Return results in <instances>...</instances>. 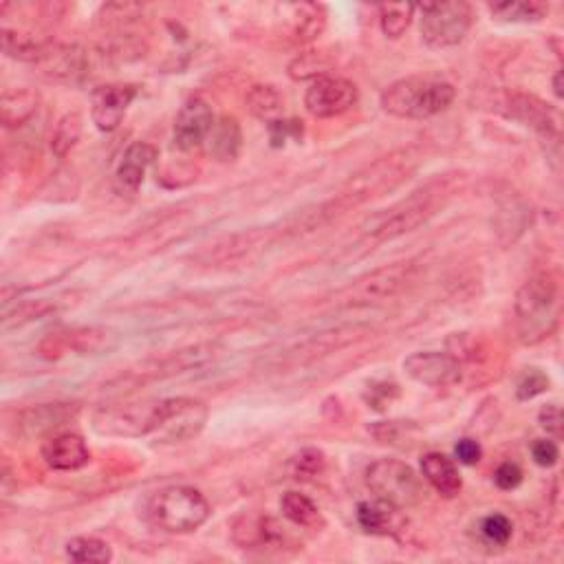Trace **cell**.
<instances>
[{
  "label": "cell",
  "instance_id": "obj_1",
  "mask_svg": "<svg viewBox=\"0 0 564 564\" xmlns=\"http://www.w3.org/2000/svg\"><path fill=\"white\" fill-rule=\"evenodd\" d=\"M516 327L523 344H538L556 331L560 320V287L553 274L531 276L516 294Z\"/></svg>",
  "mask_w": 564,
  "mask_h": 564
},
{
  "label": "cell",
  "instance_id": "obj_2",
  "mask_svg": "<svg viewBox=\"0 0 564 564\" xmlns=\"http://www.w3.org/2000/svg\"><path fill=\"white\" fill-rule=\"evenodd\" d=\"M454 102V86L439 75H408L379 97L384 113L401 119H428Z\"/></svg>",
  "mask_w": 564,
  "mask_h": 564
},
{
  "label": "cell",
  "instance_id": "obj_3",
  "mask_svg": "<svg viewBox=\"0 0 564 564\" xmlns=\"http://www.w3.org/2000/svg\"><path fill=\"white\" fill-rule=\"evenodd\" d=\"M183 397L144 399L133 404L100 408L93 415V428L104 437H148L159 435L166 421L175 415Z\"/></svg>",
  "mask_w": 564,
  "mask_h": 564
},
{
  "label": "cell",
  "instance_id": "obj_4",
  "mask_svg": "<svg viewBox=\"0 0 564 564\" xmlns=\"http://www.w3.org/2000/svg\"><path fill=\"white\" fill-rule=\"evenodd\" d=\"M210 503L199 490L188 485H172L161 490L150 503L153 523L168 534H190L210 518Z\"/></svg>",
  "mask_w": 564,
  "mask_h": 564
},
{
  "label": "cell",
  "instance_id": "obj_5",
  "mask_svg": "<svg viewBox=\"0 0 564 564\" xmlns=\"http://www.w3.org/2000/svg\"><path fill=\"white\" fill-rule=\"evenodd\" d=\"M366 485L371 487L379 501L393 505L401 512L419 505L426 496L417 472L397 459H379L371 463V468L366 470Z\"/></svg>",
  "mask_w": 564,
  "mask_h": 564
},
{
  "label": "cell",
  "instance_id": "obj_6",
  "mask_svg": "<svg viewBox=\"0 0 564 564\" xmlns=\"http://www.w3.org/2000/svg\"><path fill=\"white\" fill-rule=\"evenodd\" d=\"M421 38L432 49L457 47L472 27V7L468 3H432L421 7Z\"/></svg>",
  "mask_w": 564,
  "mask_h": 564
},
{
  "label": "cell",
  "instance_id": "obj_7",
  "mask_svg": "<svg viewBox=\"0 0 564 564\" xmlns=\"http://www.w3.org/2000/svg\"><path fill=\"white\" fill-rule=\"evenodd\" d=\"M435 210V201L428 192H415L408 201L393 205L390 210L377 212L371 219H366L362 232L373 241H390L410 230H415Z\"/></svg>",
  "mask_w": 564,
  "mask_h": 564
},
{
  "label": "cell",
  "instance_id": "obj_8",
  "mask_svg": "<svg viewBox=\"0 0 564 564\" xmlns=\"http://www.w3.org/2000/svg\"><path fill=\"white\" fill-rule=\"evenodd\" d=\"M357 100H360V91L351 80L327 73L311 82L305 95V106L313 117L329 119L349 113Z\"/></svg>",
  "mask_w": 564,
  "mask_h": 564
},
{
  "label": "cell",
  "instance_id": "obj_9",
  "mask_svg": "<svg viewBox=\"0 0 564 564\" xmlns=\"http://www.w3.org/2000/svg\"><path fill=\"white\" fill-rule=\"evenodd\" d=\"M404 371L412 382L430 388H446L461 379V364L441 351L412 353L404 360Z\"/></svg>",
  "mask_w": 564,
  "mask_h": 564
},
{
  "label": "cell",
  "instance_id": "obj_10",
  "mask_svg": "<svg viewBox=\"0 0 564 564\" xmlns=\"http://www.w3.org/2000/svg\"><path fill=\"white\" fill-rule=\"evenodd\" d=\"M137 89L133 84H106L93 91L91 97V117L93 124L102 130V133H111L128 111V106L133 104Z\"/></svg>",
  "mask_w": 564,
  "mask_h": 564
},
{
  "label": "cell",
  "instance_id": "obj_11",
  "mask_svg": "<svg viewBox=\"0 0 564 564\" xmlns=\"http://www.w3.org/2000/svg\"><path fill=\"white\" fill-rule=\"evenodd\" d=\"M216 122L212 113V106L201 100V97H192L181 106V111L175 119V144L179 150H194L205 144L210 130Z\"/></svg>",
  "mask_w": 564,
  "mask_h": 564
},
{
  "label": "cell",
  "instance_id": "obj_12",
  "mask_svg": "<svg viewBox=\"0 0 564 564\" xmlns=\"http://www.w3.org/2000/svg\"><path fill=\"white\" fill-rule=\"evenodd\" d=\"M42 459L51 470L58 472H73L84 468L91 461V450L86 446V441L73 432H62V435H53L42 443Z\"/></svg>",
  "mask_w": 564,
  "mask_h": 564
},
{
  "label": "cell",
  "instance_id": "obj_13",
  "mask_svg": "<svg viewBox=\"0 0 564 564\" xmlns=\"http://www.w3.org/2000/svg\"><path fill=\"white\" fill-rule=\"evenodd\" d=\"M155 157H157L155 146L146 144V141H135V144H130L115 170V190L119 194H126V197H133V194L141 188V183H144L146 170L150 168V164H153Z\"/></svg>",
  "mask_w": 564,
  "mask_h": 564
},
{
  "label": "cell",
  "instance_id": "obj_14",
  "mask_svg": "<svg viewBox=\"0 0 564 564\" xmlns=\"http://www.w3.org/2000/svg\"><path fill=\"white\" fill-rule=\"evenodd\" d=\"M38 64L51 78L62 82H75L86 73V53L73 45L47 42L45 53H42Z\"/></svg>",
  "mask_w": 564,
  "mask_h": 564
},
{
  "label": "cell",
  "instance_id": "obj_15",
  "mask_svg": "<svg viewBox=\"0 0 564 564\" xmlns=\"http://www.w3.org/2000/svg\"><path fill=\"white\" fill-rule=\"evenodd\" d=\"M75 415H78V406L73 404H45L20 412L16 419V428L20 435L38 437L64 426V423L75 419Z\"/></svg>",
  "mask_w": 564,
  "mask_h": 564
},
{
  "label": "cell",
  "instance_id": "obj_16",
  "mask_svg": "<svg viewBox=\"0 0 564 564\" xmlns=\"http://www.w3.org/2000/svg\"><path fill=\"white\" fill-rule=\"evenodd\" d=\"M205 419H208V408H205V404H201L197 399L183 397L175 415H172L166 421V426L159 430V439L166 443L188 441L192 437H197L203 430Z\"/></svg>",
  "mask_w": 564,
  "mask_h": 564
},
{
  "label": "cell",
  "instance_id": "obj_17",
  "mask_svg": "<svg viewBox=\"0 0 564 564\" xmlns=\"http://www.w3.org/2000/svg\"><path fill=\"white\" fill-rule=\"evenodd\" d=\"M410 271H412L410 263H397L393 267L377 269L371 276H366L364 280L357 282L355 296L362 302L393 296L395 291L404 287V282L410 278Z\"/></svg>",
  "mask_w": 564,
  "mask_h": 564
},
{
  "label": "cell",
  "instance_id": "obj_18",
  "mask_svg": "<svg viewBox=\"0 0 564 564\" xmlns=\"http://www.w3.org/2000/svg\"><path fill=\"white\" fill-rule=\"evenodd\" d=\"M421 474L443 498H454L463 490L457 463L441 452H430L421 459Z\"/></svg>",
  "mask_w": 564,
  "mask_h": 564
},
{
  "label": "cell",
  "instance_id": "obj_19",
  "mask_svg": "<svg viewBox=\"0 0 564 564\" xmlns=\"http://www.w3.org/2000/svg\"><path fill=\"white\" fill-rule=\"evenodd\" d=\"M205 146H208V155L212 159L234 161L243 146V133L238 119L232 115H223L216 119L208 139H205Z\"/></svg>",
  "mask_w": 564,
  "mask_h": 564
},
{
  "label": "cell",
  "instance_id": "obj_20",
  "mask_svg": "<svg viewBox=\"0 0 564 564\" xmlns=\"http://www.w3.org/2000/svg\"><path fill=\"white\" fill-rule=\"evenodd\" d=\"M234 542L243 549H256V547H269L280 540V527L274 518L269 516H241L234 523L232 529Z\"/></svg>",
  "mask_w": 564,
  "mask_h": 564
},
{
  "label": "cell",
  "instance_id": "obj_21",
  "mask_svg": "<svg viewBox=\"0 0 564 564\" xmlns=\"http://www.w3.org/2000/svg\"><path fill=\"white\" fill-rule=\"evenodd\" d=\"M40 97L34 89H12L5 91L0 97V117H3L5 128H18L27 124L36 115Z\"/></svg>",
  "mask_w": 564,
  "mask_h": 564
},
{
  "label": "cell",
  "instance_id": "obj_22",
  "mask_svg": "<svg viewBox=\"0 0 564 564\" xmlns=\"http://www.w3.org/2000/svg\"><path fill=\"white\" fill-rule=\"evenodd\" d=\"M399 512L401 509L379 501V498L377 501H364L357 505V523L368 534L388 536L395 534L399 527Z\"/></svg>",
  "mask_w": 564,
  "mask_h": 564
},
{
  "label": "cell",
  "instance_id": "obj_23",
  "mask_svg": "<svg viewBox=\"0 0 564 564\" xmlns=\"http://www.w3.org/2000/svg\"><path fill=\"white\" fill-rule=\"evenodd\" d=\"M512 115L520 122L536 128L538 133L545 135L547 139H558V124L556 119H553L549 108L534 100V97H527V95H516L512 97Z\"/></svg>",
  "mask_w": 564,
  "mask_h": 564
},
{
  "label": "cell",
  "instance_id": "obj_24",
  "mask_svg": "<svg viewBox=\"0 0 564 564\" xmlns=\"http://www.w3.org/2000/svg\"><path fill=\"white\" fill-rule=\"evenodd\" d=\"M280 509H282V516H285L289 523H294L296 527L311 529V531H320L324 527V518H322L318 505L305 494H300V492L282 494Z\"/></svg>",
  "mask_w": 564,
  "mask_h": 564
},
{
  "label": "cell",
  "instance_id": "obj_25",
  "mask_svg": "<svg viewBox=\"0 0 564 564\" xmlns=\"http://www.w3.org/2000/svg\"><path fill=\"white\" fill-rule=\"evenodd\" d=\"M490 12L505 23H538L549 14V5L540 0H512L490 5Z\"/></svg>",
  "mask_w": 564,
  "mask_h": 564
},
{
  "label": "cell",
  "instance_id": "obj_26",
  "mask_svg": "<svg viewBox=\"0 0 564 564\" xmlns=\"http://www.w3.org/2000/svg\"><path fill=\"white\" fill-rule=\"evenodd\" d=\"M45 47H47V42H38L29 34H20V31L7 29V27L3 29V51L9 58L38 64L42 53H45Z\"/></svg>",
  "mask_w": 564,
  "mask_h": 564
},
{
  "label": "cell",
  "instance_id": "obj_27",
  "mask_svg": "<svg viewBox=\"0 0 564 564\" xmlns=\"http://www.w3.org/2000/svg\"><path fill=\"white\" fill-rule=\"evenodd\" d=\"M67 556L73 562H82V564H89V562L106 564L113 560V551L100 538L80 536V538H73L67 542Z\"/></svg>",
  "mask_w": 564,
  "mask_h": 564
},
{
  "label": "cell",
  "instance_id": "obj_28",
  "mask_svg": "<svg viewBox=\"0 0 564 564\" xmlns=\"http://www.w3.org/2000/svg\"><path fill=\"white\" fill-rule=\"evenodd\" d=\"M415 5L410 3H388L379 7V23L386 38H401L410 27L412 14H415Z\"/></svg>",
  "mask_w": 564,
  "mask_h": 564
},
{
  "label": "cell",
  "instance_id": "obj_29",
  "mask_svg": "<svg viewBox=\"0 0 564 564\" xmlns=\"http://www.w3.org/2000/svg\"><path fill=\"white\" fill-rule=\"evenodd\" d=\"M80 137H82V115L67 113L56 126V133H53V141H51V150L58 157H67L71 153V148L80 141Z\"/></svg>",
  "mask_w": 564,
  "mask_h": 564
},
{
  "label": "cell",
  "instance_id": "obj_30",
  "mask_svg": "<svg viewBox=\"0 0 564 564\" xmlns=\"http://www.w3.org/2000/svg\"><path fill=\"white\" fill-rule=\"evenodd\" d=\"M247 104L249 111L256 117L271 119V122H274V117L282 111V97L274 86H254L247 95Z\"/></svg>",
  "mask_w": 564,
  "mask_h": 564
},
{
  "label": "cell",
  "instance_id": "obj_31",
  "mask_svg": "<svg viewBox=\"0 0 564 564\" xmlns=\"http://www.w3.org/2000/svg\"><path fill=\"white\" fill-rule=\"evenodd\" d=\"M324 454L316 448H307L298 452L294 459L289 461V474L294 476L296 481H311L316 479L318 474L324 470Z\"/></svg>",
  "mask_w": 564,
  "mask_h": 564
},
{
  "label": "cell",
  "instance_id": "obj_32",
  "mask_svg": "<svg viewBox=\"0 0 564 564\" xmlns=\"http://www.w3.org/2000/svg\"><path fill=\"white\" fill-rule=\"evenodd\" d=\"M483 538L496 547H505L514 536V523L505 514H490L481 520Z\"/></svg>",
  "mask_w": 564,
  "mask_h": 564
},
{
  "label": "cell",
  "instance_id": "obj_33",
  "mask_svg": "<svg viewBox=\"0 0 564 564\" xmlns=\"http://www.w3.org/2000/svg\"><path fill=\"white\" fill-rule=\"evenodd\" d=\"M289 73L291 78L296 80H305L311 78V75L320 78V75H327V64L322 62V53H305V56H300L291 62Z\"/></svg>",
  "mask_w": 564,
  "mask_h": 564
},
{
  "label": "cell",
  "instance_id": "obj_34",
  "mask_svg": "<svg viewBox=\"0 0 564 564\" xmlns=\"http://www.w3.org/2000/svg\"><path fill=\"white\" fill-rule=\"evenodd\" d=\"M549 388V377L545 373H540L538 368H529V371L520 377V382L516 386V395L520 401H529L538 397L540 393H545Z\"/></svg>",
  "mask_w": 564,
  "mask_h": 564
},
{
  "label": "cell",
  "instance_id": "obj_35",
  "mask_svg": "<svg viewBox=\"0 0 564 564\" xmlns=\"http://www.w3.org/2000/svg\"><path fill=\"white\" fill-rule=\"evenodd\" d=\"M494 483L501 487V490L512 492L520 483H523V470H520L516 463H509V461L498 465V470L494 472Z\"/></svg>",
  "mask_w": 564,
  "mask_h": 564
},
{
  "label": "cell",
  "instance_id": "obj_36",
  "mask_svg": "<svg viewBox=\"0 0 564 564\" xmlns=\"http://www.w3.org/2000/svg\"><path fill=\"white\" fill-rule=\"evenodd\" d=\"M531 457L540 465V468H553L560 459V450L553 441L549 439H540L531 446Z\"/></svg>",
  "mask_w": 564,
  "mask_h": 564
},
{
  "label": "cell",
  "instance_id": "obj_37",
  "mask_svg": "<svg viewBox=\"0 0 564 564\" xmlns=\"http://www.w3.org/2000/svg\"><path fill=\"white\" fill-rule=\"evenodd\" d=\"M538 421L540 426L545 428L549 435L553 437H562V410L558 404H547L538 412Z\"/></svg>",
  "mask_w": 564,
  "mask_h": 564
},
{
  "label": "cell",
  "instance_id": "obj_38",
  "mask_svg": "<svg viewBox=\"0 0 564 564\" xmlns=\"http://www.w3.org/2000/svg\"><path fill=\"white\" fill-rule=\"evenodd\" d=\"M454 454H457L459 463H463V465H476L483 457V448L479 446V441L461 439L457 446H454Z\"/></svg>",
  "mask_w": 564,
  "mask_h": 564
},
{
  "label": "cell",
  "instance_id": "obj_39",
  "mask_svg": "<svg viewBox=\"0 0 564 564\" xmlns=\"http://www.w3.org/2000/svg\"><path fill=\"white\" fill-rule=\"evenodd\" d=\"M269 133H271V141H274L276 146H280L285 144V139L289 135L300 137L302 126L298 122H280V119H274V122H269Z\"/></svg>",
  "mask_w": 564,
  "mask_h": 564
},
{
  "label": "cell",
  "instance_id": "obj_40",
  "mask_svg": "<svg viewBox=\"0 0 564 564\" xmlns=\"http://www.w3.org/2000/svg\"><path fill=\"white\" fill-rule=\"evenodd\" d=\"M393 397H397V386L395 384L368 386V401H371V406L377 408V410H382L386 404H390Z\"/></svg>",
  "mask_w": 564,
  "mask_h": 564
},
{
  "label": "cell",
  "instance_id": "obj_41",
  "mask_svg": "<svg viewBox=\"0 0 564 564\" xmlns=\"http://www.w3.org/2000/svg\"><path fill=\"white\" fill-rule=\"evenodd\" d=\"M553 93L562 97V71L556 73V80H553Z\"/></svg>",
  "mask_w": 564,
  "mask_h": 564
}]
</instances>
